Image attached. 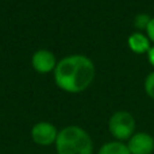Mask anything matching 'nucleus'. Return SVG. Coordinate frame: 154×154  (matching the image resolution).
Wrapping results in <instances>:
<instances>
[{"mask_svg":"<svg viewBox=\"0 0 154 154\" xmlns=\"http://www.w3.org/2000/svg\"><path fill=\"white\" fill-rule=\"evenodd\" d=\"M57 87L68 93H80L91 87L96 77V66L84 54H70L57 62L53 72Z\"/></svg>","mask_w":154,"mask_h":154,"instance_id":"f257e3e1","label":"nucleus"},{"mask_svg":"<svg viewBox=\"0 0 154 154\" xmlns=\"http://www.w3.org/2000/svg\"><path fill=\"white\" fill-rule=\"evenodd\" d=\"M57 154H93V142L88 131L80 126H65L58 131Z\"/></svg>","mask_w":154,"mask_h":154,"instance_id":"f03ea898","label":"nucleus"},{"mask_svg":"<svg viewBox=\"0 0 154 154\" xmlns=\"http://www.w3.org/2000/svg\"><path fill=\"white\" fill-rule=\"evenodd\" d=\"M135 127L137 122L134 115L125 109L114 112L108 119V131L115 141H128L135 134Z\"/></svg>","mask_w":154,"mask_h":154,"instance_id":"7ed1b4c3","label":"nucleus"},{"mask_svg":"<svg viewBox=\"0 0 154 154\" xmlns=\"http://www.w3.org/2000/svg\"><path fill=\"white\" fill-rule=\"evenodd\" d=\"M58 131L57 127L50 122L46 120H41L37 122L31 127L30 135H31V141L38 146L48 147L51 145H56L57 137H58Z\"/></svg>","mask_w":154,"mask_h":154,"instance_id":"20e7f679","label":"nucleus"},{"mask_svg":"<svg viewBox=\"0 0 154 154\" xmlns=\"http://www.w3.org/2000/svg\"><path fill=\"white\" fill-rule=\"evenodd\" d=\"M57 58L53 54V51L48 49H39L31 57V66L39 75H48L54 72L57 66Z\"/></svg>","mask_w":154,"mask_h":154,"instance_id":"39448f33","label":"nucleus"},{"mask_svg":"<svg viewBox=\"0 0 154 154\" xmlns=\"http://www.w3.org/2000/svg\"><path fill=\"white\" fill-rule=\"evenodd\" d=\"M130 154H153L154 153V137L149 133L139 131L135 133L127 141Z\"/></svg>","mask_w":154,"mask_h":154,"instance_id":"423d86ee","label":"nucleus"},{"mask_svg":"<svg viewBox=\"0 0 154 154\" xmlns=\"http://www.w3.org/2000/svg\"><path fill=\"white\" fill-rule=\"evenodd\" d=\"M127 45L130 50L135 54H147L152 48L149 37L142 31H134L133 34H130V37L127 38Z\"/></svg>","mask_w":154,"mask_h":154,"instance_id":"0eeeda50","label":"nucleus"},{"mask_svg":"<svg viewBox=\"0 0 154 154\" xmlns=\"http://www.w3.org/2000/svg\"><path fill=\"white\" fill-rule=\"evenodd\" d=\"M97 154H130V152H128V147L125 142L111 141L104 143L99 149Z\"/></svg>","mask_w":154,"mask_h":154,"instance_id":"6e6552de","label":"nucleus"},{"mask_svg":"<svg viewBox=\"0 0 154 154\" xmlns=\"http://www.w3.org/2000/svg\"><path fill=\"white\" fill-rule=\"evenodd\" d=\"M143 88H145L146 95L149 96L150 99H153L154 100V70L153 72H150L149 75L146 76L145 82H143Z\"/></svg>","mask_w":154,"mask_h":154,"instance_id":"1a4fd4ad","label":"nucleus"},{"mask_svg":"<svg viewBox=\"0 0 154 154\" xmlns=\"http://www.w3.org/2000/svg\"><path fill=\"white\" fill-rule=\"evenodd\" d=\"M149 20H150V16H149V15L141 14V15H137V16H135V19H134V24H135L138 29H141V30H143V29L146 30Z\"/></svg>","mask_w":154,"mask_h":154,"instance_id":"9d476101","label":"nucleus"},{"mask_svg":"<svg viewBox=\"0 0 154 154\" xmlns=\"http://www.w3.org/2000/svg\"><path fill=\"white\" fill-rule=\"evenodd\" d=\"M146 35L149 37L150 42H154V16H152L149 20V23H147V27H146Z\"/></svg>","mask_w":154,"mask_h":154,"instance_id":"9b49d317","label":"nucleus"},{"mask_svg":"<svg viewBox=\"0 0 154 154\" xmlns=\"http://www.w3.org/2000/svg\"><path fill=\"white\" fill-rule=\"evenodd\" d=\"M147 60H149L150 65L154 68V46H152V48H150V50L147 51Z\"/></svg>","mask_w":154,"mask_h":154,"instance_id":"f8f14e48","label":"nucleus"}]
</instances>
